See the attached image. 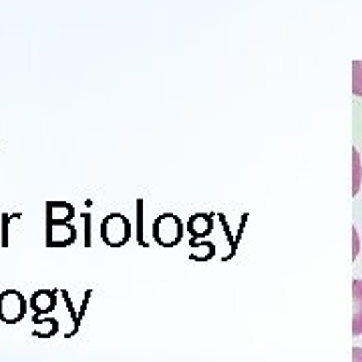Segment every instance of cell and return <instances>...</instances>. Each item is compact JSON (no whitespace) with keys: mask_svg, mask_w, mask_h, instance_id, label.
Here are the masks:
<instances>
[{"mask_svg":"<svg viewBox=\"0 0 362 362\" xmlns=\"http://www.w3.org/2000/svg\"><path fill=\"white\" fill-rule=\"evenodd\" d=\"M185 224L175 214H161L153 222V240L161 247H175L183 240Z\"/></svg>","mask_w":362,"mask_h":362,"instance_id":"obj_1","label":"cell"},{"mask_svg":"<svg viewBox=\"0 0 362 362\" xmlns=\"http://www.w3.org/2000/svg\"><path fill=\"white\" fill-rule=\"evenodd\" d=\"M101 238L109 247H123L131 240V222L123 214H109L101 224Z\"/></svg>","mask_w":362,"mask_h":362,"instance_id":"obj_2","label":"cell"},{"mask_svg":"<svg viewBox=\"0 0 362 362\" xmlns=\"http://www.w3.org/2000/svg\"><path fill=\"white\" fill-rule=\"evenodd\" d=\"M29 304L36 316H47L57 308V290H36Z\"/></svg>","mask_w":362,"mask_h":362,"instance_id":"obj_4","label":"cell"},{"mask_svg":"<svg viewBox=\"0 0 362 362\" xmlns=\"http://www.w3.org/2000/svg\"><path fill=\"white\" fill-rule=\"evenodd\" d=\"M352 362H362V348H352Z\"/></svg>","mask_w":362,"mask_h":362,"instance_id":"obj_9","label":"cell"},{"mask_svg":"<svg viewBox=\"0 0 362 362\" xmlns=\"http://www.w3.org/2000/svg\"><path fill=\"white\" fill-rule=\"evenodd\" d=\"M354 79H352V91H354V95H359L362 97V63L361 61H356L354 63Z\"/></svg>","mask_w":362,"mask_h":362,"instance_id":"obj_7","label":"cell"},{"mask_svg":"<svg viewBox=\"0 0 362 362\" xmlns=\"http://www.w3.org/2000/svg\"><path fill=\"white\" fill-rule=\"evenodd\" d=\"M15 217H20V214H4L2 215V246L8 247V222L15 219Z\"/></svg>","mask_w":362,"mask_h":362,"instance_id":"obj_8","label":"cell"},{"mask_svg":"<svg viewBox=\"0 0 362 362\" xmlns=\"http://www.w3.org/2000/svg\"><path fill=\"white\" fill-rule=\"evenodd\" d=\"M29 302L18 290H4L0 294V320L4 324H18L20 320H24Z\"/></svg>","mask_w":362,"mask_h":362,"instance_id":"obj_3","label":"cell"},{"mask_svg":"<svg viewBox=\"0 0 362 362\" xmlns=\"http://www.w3.org/2000/svg\"><path fill=\"white\" fill-rule=\"evenodd\" d=\"M34 326H41L33 332L34 338H52L59 332V320L55 318H45V316H36L33 318Z\"/></svg>","mask_w":362,"mask_h":362,"instance_id":"obj_6","label":"cell"},{"mask_svg":"<svg viewBox=\"0 0 362 362\" xmlns=\"http://www.w3.org/2000/svg\"><path fill=\"white\" fill-rule=\"evenodd\" d=\"M352 334H362V280H352Z\"/></svg>","mask_w":362,"mask_h":362,"instance_id":"obj_5","label":"cell"}]
</instances>
